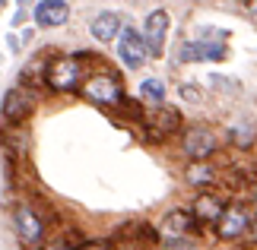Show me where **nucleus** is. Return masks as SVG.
Masks as SVG:
<instances>
[{
  "mask_svg": "<svg viewBox=\"0 0 257 250\" xmlns=\"http://www.w3.org/2000/svg\"><path fill=\"white\" fill-rule=\"evenodd\" d=\"M80 79H83V57L80 54H61L48 64L45 83L54 92H70V89L80 86Z\"/></svg>",
  "mask_w": 257,
  "mask_h": 250,
  "instance_id": "nucleus-1",
  "label": "nucleus"
},
{
  "mask_svg": "<svg viewBox=\"0 0 257 250\" xmlns=\"http://www.w3.org/2000/svg\"><path fill=\"white\" fill-rule=\"evenodd\" d=\"M83 95L89 102L102 105V108H114V105L124 102V86H121V79L111 76V73H95L83 83Z\"/></svg>",
  "mask_w": 257,
  "mask_h": 250,
  "instance_id": "nucleus-2",
  "label": "nucleus"
},
{
  "mask_svg": "<svg viewBox=\"0 0 257 250\" xmlns=\"http://www.w3.org/2000/svg\"><path fill=\"white\" fill-rule=\"evenodd\" d=\"M251 231V215L248 209L238 206V203H225L219 222H216V234H219V241H238Z\"/></svg>",
  "mask_w": 257,
  "mask_h": 250,
  "instance_id": "nucleus-3",
  "label": "nucleus"
},
{
  "mask_svg": "<svg viewBox=\"0 0 257 250\" xmlns=\"http://www.w3.org/2000/svg\"><path fill=\"white\" fill-rule=\"evenodd\" d=\"M13 225H16V234L26 247H42L45 241V222L38 218V212L29 203H19L16 212H13Z\"/></svg>",
  "mask_w": 257,
  "mask_h": 250,
  "instance_id": "nucleus-4",
  "label": "nucleus"
},
{
  "mask_svg": "<svg viewBox=\"0 0 257 250\" xmlns=\"http://www.w3.org/2000/svg\"><path fill=\"white\" fill-rule=\"evenodd\" d=\"M117 57L127 70H140L146 61H150V51H146V42L143 35L137 32L134 26H124L121 29V38H117Z\"/></svg>",
  "mask_w": 257,
  "mask_h": 250,
  "instance_id": "nucleus-5",
  "label": "nucleus"
},
{
  "mask_svg": "<svg viewBox=\"0 0 257 250\" xmlns=\"http://www.w3.org/2000/svg\"><path fill=\"white\" fill-rule=\"evenodd\" d=\"M181 146H184V152H187V158H191V162H210L219 143H216V133H213V130H206V127H191V130L184 133Z\"/></svg>",
  "mask_w": 257,
  "mask_h": 250,
  "instance_id": "nucleus-6",
  "label": "nucleus"
},
{
  "mask_svg": "<svg viewBox=\"0 0 257 250\" xmlns=\"http://www.w3.org/2000/svg\"><path fill=\"white\" fill-rule=\"evenodd\" d=\"M194 225H197V218L187 212V209H172L169 215H162V222H159V237L165 244H175V241H187V234L194 231Z\"/></svg>",
  "mask_w": 257,
  "mask_h": 250,
  "instance_id": "nucleus-7",
  "label": "nucleus"
},
{
  "mask_svg": "<svg viewBox=\"0 0 257 250\" xmlns=\"http://www.w3.org/2000/svg\"><path fill=\"white\" fill-rule=\"evenodd\" d=\"M165 38H169V13L165 10H153L146 16V26H143V42H146L150 57H162Z\"/></svg>",
  "mask_w": 257,
  "mask_h": 250,
  "instance_id": "nucleus-8",
  "label": "nucleus"
},
{
  "mask_svg": "<svg viewBox=\"0 0 257 250\" xmlns=\"http://www.w3.org/2000/svg\"><path fill=\"white\" fill-rule=\"evenodd\" d=\"M35 111V98L26 92V89H10L4 95V105H0V114H4L7 124H23L29 121V114Z\"/></svg>",
  "mask_w": 257,
  "mask_h": 250,
  "instance_id": "nucleus-9",
  "label": "nucleus"
},
{
  "mask_svg": "<svg viewBox=\"0 0 257 250\" xmlns=\"http://www.w3.org/2000/svg\"><path fill=\"white\" fill-rule=\"evenodd\" d=\"M222 209H225V199L222 196H216V193H197L194 206H191V215L200 225H216V222H219V215H222Z\"/></svg>",
  "mask_w": 257,
  "mask_h": 250,
  "instance_id": "nucleus-10",
  "label": "nucleus"
},
{
  "mask_svg": "<svg viewBox=\"0 0 257 250\" xmlns=\"http://www.w3.org/2000/svg\"><path fill=\"white\" fill-rule=\"evenodd\" d=\"M225 45L222 42H187L181 48V61L184 64H200V61H222Z\"/></svg>",
  "mask_w": 257,
  "mask_h": 250,
  "instance_id": "nucleus-11",
  "label": "nucleus"
},
{
  "mask_svg": "<svg viewBox=\"0 0 257 250\" xmlns=\"http://www.w3.org/2000/svg\"><path fill=\"white\" fill-rule=\"evenodd\" d=\"M70 19V7L67 0H42L35 7V23L42 29H54V26H64Z\"/></svg>",
  "mask_w": 257,
  "mask_h": 250,
  "instance_id": "nucleus-12",
  "label": "nucleus"
},
{
  "mask_svg": "<svg viewBox=\"0 0 257 250\" xmlns=\"http://www.w3.org/2000/svg\"><path fill=\"white\" fill-rule=\"evenodd\" d=\"M121 16L117 13H98L95 19H92V26H89V32H92V38L95 42H114L117 35H121Z\"/></svg>",
  "mask_w": 257,
  "mask_h": 250,
  "instance_id": "nucleus-13",
  "label": "nucleus"
},
{
  "mask_svg": "<svg viewBox=\"0 0 257 250\" xmlns=\"http://www.w3.org/2000/svg\"><path fill=\"white\" fill-rule=\"evenodd\" d=\"M146 124L153 130H159V133H172L175 127H181V117H178L175 108H165V105H156V111L146 117Z\"/></svg>",
  "mask_w": 257,
  "mask_h": 250,
  "instance_id": "nucleus-14",
  "label": "nucleus"
},
{
  "mask_svg": "<svg viewBox=\"0 0 257 250\" xmlns=\"http://www.w3.org/2000/svg\"><path fill=\"white\" fill-rule=\"evenodd\" d=\"M187 181H191L194 187L213 184L216 181V171L210 168V162H191V165H187Z\"/></svg>",
  "mask_w": 257,
  "mask_h": 250,
  "instance_id": "nucleus-15",
  "label": "nucleus"
},
{
  "mask_svg": "<svg viewBox=\"0 0 257 250\" xmlns=\"http://www.w3.org/2000/svg\"><path fill=\"white\" fill-rule=\"evenodd\" d=\"M140 95H143L150 105H162V102H165V86H162V79H143V83H140Z\"/></svg>",
  "mask_w": 257,
  "mask_h": 250,
  "instance_id": "nucleus-16",
  "label": "nucleus"
},
{
  "mask_svg": "<svg viewBox=\"0 0 257 250\" xmlns=\"http://www.w3.org/2000/svg\"><path fill=\"white\" fill-rule=\"evenodd\" d=\"M251 136H254V133H251V127H248V124H241V127L235 124V127H232V143H238V146H251Z\"/></svg>",
  "mask_w": 257,
  "mask_h": 250,
  "instance_id": "nucleus-17",
  "label": "nucleus"
},
{
  "mask_svg": "<svg viewBox=\"0 0 257 250\" xmlns=\"http://www.w3.org/2000/svg\"><path fill=\"white\" fill-rule=\"evenodd\" d=\"M181 98H191V102H200L203 98V92L197 86H181Z\"/></svg>",
  "mask_w": 257,
  "mask_h": 250,
  "instance_id": "nucleus-18",
  "label": "nucleus"
},
{
  "mask_svg": "<svg viewBox=\"0 0 257 250\" xmlns=\"http://www.w3.org/2000/svg\"><path fill=\"white\" fill-rule=\"evenodd\" d=\"M238 7H241V13H248L251 19H257V0H238Z\"/></svg>",
  "mask_w": 257,
  "mask_h": 250,
  "instance_id": "nucleus-19",
  "label": "nucleus"
},
{
  "mask_svg": "<svg viewBox=\"0 0 257 250\" xmlns=\"http://www.w3.org/2000/svg\"><path fill=\"white\" fill-rule=\"evenodd\" d=\"M42 250H76V247H70L67 241H51V244H45Z\"/></svg>",
  "mask_w": 257,
  "mask_h": 250,
  "instance_id": "nucleus-20",
  "label": "nucleus"
},
{
  "mask_svg": "<svg viewBox=\"0 0 257 250\" xmlns=\"http://www.w3.org/2000/svg\"><path fill=\"white\" fill-rule=\"evenodd\" d=\"M76 250H111V247H108V244H102V241H89V244L76 247Z\"/></svg>",
  "mask_w": 257,
  "mask_h": 250,
  "instance_id": "nucleus-21",
  "label": "nucleus"
},
{
  "mask_svg": "<svg viewBox=\"0 0 257 250\" xmlns=\"http://www.w3.org/2000/svg\"><path fill=\"white\" fill-rule=\"evenodd\" d=\"M251 234H254V241H257V222H251Z\"/></svg>",
  "mask_w": 257,
  "mask_h": 250,
  "instance_id": "nucleus-22",
  "label": "nucleus"
},
{
  "mask_svg": "<svg viewBox=\"0 0 257 250\" xmlns=\"http://www.w3.org/2000/svg\"><path fill=\"white\" fill-rule=\"evenodd\" d=\"M0 7H4V0H0Z\"/></svg>",
  "mask_w": 257,
  "mask_h": 250,
  "instance_id": "nucleus-23",
  "label": "nucleus"
}]
</instances>
